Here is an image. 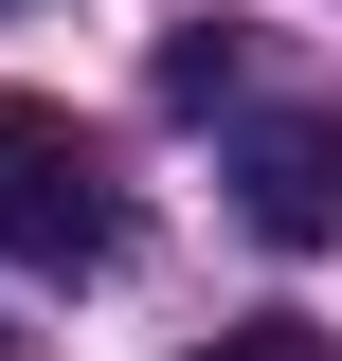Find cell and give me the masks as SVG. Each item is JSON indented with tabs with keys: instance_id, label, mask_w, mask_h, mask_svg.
Listing matches in <instances>:
<instances>
[{
	"instance_id": "cell-1",
	"label": "cell",
	"mask_w": 342,
	"mask_h": 361,
	"mask_svg": "<svg viewBox=\"0 0 342 361\" xmlns=\"http://www.w3.org/2000/svg\"><path fill=\"white\" fill-rule=\"evenodd\" d=\"M127 253V180H108V145L72 127V109H0V271H108Z\"/></svg>"
},
{
	"instance_id": "cell-2",
	"label": "cell",
	"mask_w": 342,
	"mask_h": 361,
	"mask_svg": "<svg viewBox=\"0 0 342 361\" xmlns=\"http://www.w3.org/2000/svg\"><path fill=\"white\" fill-rule=\"evenodd\" d=\"M234 217L270 253H324L342 235V109H253L234 127Z\"/></svg>"
},
{
	"instance_id": "cell-3",
	"label": "cell",
	"mask_w": 342,
	"mask_h": 361,
	"mask_svg": "<svg viewBox=\"0 0 342 361\" xmlns=\"http://www.w3.org/2000/svg\"><path fill=\"white\" fill-rule=\"evenodd\" d=\"M253 90V18H180L163 37V109H234Z\"/></svg>"
},
{
	"instance_id": "cell-4",
	"label": "cell",
	"mask_w": 342,
	"mask_h": 361,
	"mask_svg": "<svg viewBox=\"0 0 342 361\" xmlns=\"http://www.w3.org/2000/svg\"><path fill=\"white\" fill-rule=\"evenodd\" d=\"M198 361H342V343H324V325H216Z\"/></svg>"
}]
</instances>
